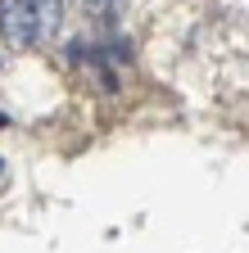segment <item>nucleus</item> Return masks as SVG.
<instances>
[{"instance_id":"f257e3e1","label":"nucleus","mask_w":249,"mask_h":253,"mask_svg":"<svg viewBox=\"0 0 249 253\" xmlns=\"http://www.w3.org/2000/svg\"><path fill=\"white\" fill-rule=\"evenodd\" d=\"M64 23V0H0V37L18 50L50 41Z\"/></svg>"},{"instance_id":"f03ea898","label":"nucleus","mask_w":249,"mask_h":253,"mask_svg":"<svg viewBox=\"0 0 249 253\" xmlns=\"http://www.w3.org/2000/svg\"><path fill=\"white\" fill-rule=\"evenodd\" d=\"M82 9L91 23H100V27H113L122 18V9H127V0H82Z\"/></svg>"}]
</instances>
